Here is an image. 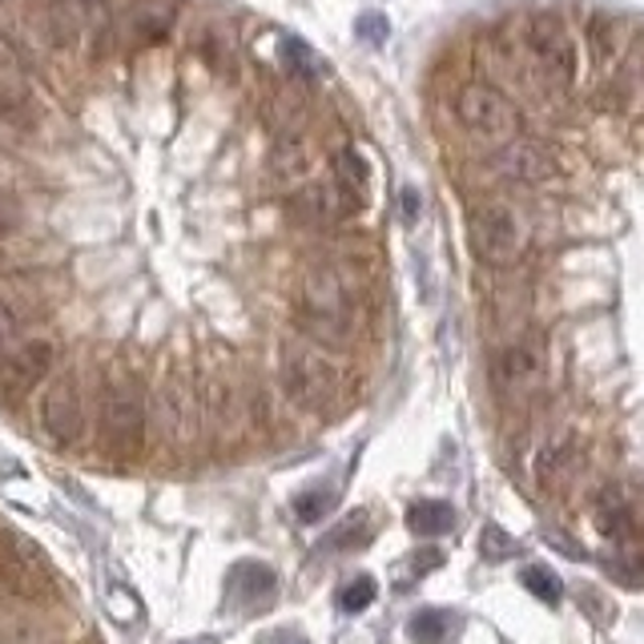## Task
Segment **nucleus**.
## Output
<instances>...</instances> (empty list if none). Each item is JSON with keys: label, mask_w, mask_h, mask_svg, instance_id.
<instances>
[{"label": "nucleus", "mask_w": 644, "mask_h": 644, "mask_svg": "<svg viewBox=\"0 0 644 644\" xmlns=\"http://www.w3.org/2000/svg\"><path fill=\"white\" fill-rule=\"evenodd\" d=\"M539 375H544V359L532 342H512L492 363V383L504 399H527L539 386Z\"/></svg>", "instance_id": "11"}, {"label": "nucleus", "mask_w": 644, "mask_h": 644, "mask_svg": "<svg viewBox=\"0 0 644 644\" xmlns=\"http://www.w3.org/2000/svg\"><path fill=\"white\" fill-rule=\"evenodd\" d=\"M24 323H29V315H24L21 306L12 303V298H0V347H9L12 339H21Z\"/></svg>", "instance_id": "32"}, {"label": "nucleus", "mask_w": 644, "mask_h": 644, "mask_svg": "<svg viewBox=\"0 0 644 644\" xmlns=\"http://www.w3.org/2000/svg\"><path fill=\"white\" fill-rule=\"evenodd\" d=\"M468 242L483 266L504 270L524 254V226L504 201H480L468 210Z\"/></svg>", "instance_id": "5"}, {"label": "nucleus", "mask_w": 644, "mask_h": 644, "mask_svg": "<svg viewBox=\"0 0 644 644\" xmlns=\"http://www.w3.org/2000/svg\"><path fill=\"white\" fill-rule=\"evenodd\" d=\"M294 318H298L303 335H310L323 347L351 342L354 327H359V298H354L351 279L339 266L306 270L303 286H298Z\"/></svg>", "instance_id": "1"}, {"label": "nucleus", "mask_w": 644, "mask_h": 644, "mask_svg": "<svg viewBox=\"0 0 644 644\" xmlns=\"http://www.w3.org/2000/svg\"><path fill=\"white\" fill-rule=\"evenodd\" d=\"M480 552L488 556V560H504V556H515V552H520V544L507 536L504 527L488 524L483 527V536H480Z\"/></svg>", "instance_id": "31"}, {"label": "nucleus", "mask_w": 644, "mask_h": 644, "mask_svg": "<svg viewBox=\"0 0 644 644\" xmlns=\"http://www.w3.org/2000/svg\"><path fill=\"white\" fill-rule=\"evenodd\" d=\"M306 165H310V150H306V141L298 138V133H279L274 150H270V170H274V177H282V182L303 177Z\"/></svg>", "instance_id": "20"}, {"label": "nucleus", "mask_w": 644, "mask_h": 644, "mask_svg": "<svg viewBox=\"0 0 644 644\" xmlns=\"http://www.w3.org/2000/svg\"><path fill=\"white\" fill-rule=\"evenodd\" d=\"M415 218H419V194L407 189V194H403V222H415Z\"/></svg>", "instance_id": "35"}, {"label": "nucleus", "mask_w": 644, "mask_h": 644, "mask_svg": "<svg viewBox=\"0 0 644 644\" xmlns=\"http://www.w3.org/2000/svg\"><path fill=\"white\" fill-rule=\"evenodd\" d=\"M53 363H57V342L53 339H29L21 347H12L0 363V395L24 399L53 371Z\"/></svg>", "instance_id": "9"}, {"label": "nucleus", "mask_w": 644, "mask_h": 644, "mask_svg": "<svg viewBox=\"0 0 644 644\" xmlns=\"http://www.w3.org/2000/svg\"><path fill=\"white\" fill-rule=\"evenodd\" d=\"M0 118L9 121L12 129H33L36 125L33 94H29L17 77H0Z\"/></svg>", "instance_id": "21"}, {"label": "nucleus", "mask_w": 644, "mask_h": 644, "mask_svg": "<svg viewBox=\"0 0 644 644\" xmlns=\"http://www.w3.org/2000/svg\"><path fill=\"white\" fill-rule=\"evenodd\" d=\"M411 564H415V572H432V568H439V564H444V552L439 548H427V552H415V556H411Z\"/></svg>", "instance_id": "34"}, {"label": "nucleus", "mask_w": 644, "mask_h": 644, "mask_svg": "<svg viewBox=\"0 0 644 644\" xmlns=\"http://www.w3.org/2000/svg\"><path fill=\"white\" fill-rule=\"evenodd\" d=\"M407 633H411V641L415 644H444L447 633H451V616L439 612V609H423V612L411 616Z\"/></svg>", "instance_id": "26"}, {"label": "nucleus", "mask_w": 644, "mask_h": 644, "mask_svg": "<svg viewBox=\"0 0 644 644\" xmlns=\"http://www.w3.org/2000/svg\"><path fill=\"white\" fill-rule=\"evenodd\" d=\"M375 597H379V585L375 580H371V576H354L351 585L342 588L339 592V609L342 612H363V609H371V604H375Z\"/></svg>", "instance_id": "29"}, {"label": "nucleus", "mask_w": 644, "mask_h": 644, "mask_svg": "<svg viewBox=\"0 0 644 644\" xmlns=\"http://www.w3.org/2000/svg\"><path fill=\"white\" fill-rule=\"evenodd\" d=\"M274 588H279V576H274V568L262 560H242V564H234V572H230V597H234L238 604H247V609L262 604Z\"/></svg>", "instance_id": "17"}, {"label": "nucleus", "mask_w": 644, "mask_h": 644, "mask_svg": "<svg viewBox=\"0 0 644 644\" xmlns=\"http://www.w3.org/2000/svg\"><path fill=\"white\" fill-rule=\"evenodd\" d=\"M367 539H371V515H367V512H351L339 527H330V536H327V544H323V548L354 552V548H363Z\"/></svg>", "instance_id": "24"}, {"label": "nucleus", "mask_w": 644, "mask_h": 644, "mask_svg": "<svg viewBox=\"0 0 644 644\" xmlns=\"http://www.w3.org/2000/svg\"><path fill=\"white\" fill-rule=\"evenodd\" d=\"M335 507V492H327V488H315V492H303L298 500H294V515L303 520V524H318L323 515Z\"/></svg>", "instance_id": "30"}, {"label": "nucleus", "mask_w": 644, "mask_h": 644, "mask_svg": "<svg viewBox=\"0 0 644 644\" xmlns=\"http://www.w3.org/2000/svg\"><path fill=\"white\" fill-rule=\"evenodd\" d=\"M492 165L504 177L520 182V186H539V182H552V177L560 174V157L552 153V145H544L536 138H515L507 145H500Z\"/></svg>", "instance_id": "10"}, {"label": "nucleus", "mask_w": 644, "mask_h": 644, "mask_svg": "<svg viewBox=\"0 0 644 644\" xmlns=\"http://www.w3.org/2000/svg\"><path fill=\"white\" fill-rule=\"evenodd\" d=\"M456 118L468 133H476L480 141H492V145H507V141H515L520 138V129H524L520 109H515L500 89H492V85H483V81H468L459 89Z\"/></svg>", "instance_id": "6"}, {"label": "nucleus", "mask_w": 644, "mask_h": 644, "mask_svg": "<svg viewBox=\"0 0 644 644\" xmlns=\"http://www.w3.org/2000/svg\"><path fill=\"white\" fill-rule=\"evenodd\" d=\"M354 33H359V41H367V45H383L386 33H391V24H386L383 12H363V17L354 21Z\"/></svg>", "instance_id": "33"}, {"label": "nucleus", "mask_w": 644, "mask_h": 644, "mask_svg": "<svg viewBox=\"0 0 644 644\" xmlns=\"http://www.w3.org/2000/svg\"><path fill=\"white\" fill-rule=\"evenodd\" d=\"M282 386H286L294 407L323 411L339 399L342 371L327 351H318L310 342H286V351H282Z\"/></svg>", "instance_id": "3"}, {"label": "nucleus", "mask_w": 644, "mask_h": 644, "mask_svg": "<svg viewBox=\"0 0 644 644\" xmlns=\"http://www.w3.org/2000/svg\"><path fill=\"white\" fill-rule=\"evenodd\" d=\"M157 415H162V432L174 444H194L201 427V399L189 391L182 379H170L157 395Z\"/></svg>", "instance_id": "13"}, {"label": "nucleus", "mask_w": 644, "mask_h": 644, "mask_svg": "<svg viewBox=\"0 0 644 644\" xmlns=\"http://www.w3.org/2000/svg\"><path fill=\"white\" fill-rule=\"evenodd\" d=\"M291 210H294V218L306 226H335V222H347L351 214H359V206H354L335 182H315V186H306L294 194Z\"/></svg>", "instance_id": "15"}, {"label": "nucleus", "mask_w": 644, "mask_h": 644, "mask_svg": "<svg viewBox=\"0 0 644 644\" xmlns=\"http://www.w3.org/2000/svg\"><path fill=\"white\" fill-rule=\"evenodd\" d=\"M170 24H174V9H165V4L133 9V17L125 24V36L129 41H141V45H153V41H162L170 33Z\"/></svg>", "instance_id": "22"}, {"label": "nucleus", "mask_w": 644, "mask_h": 644, "mask_svg": "<svg viewBox=\"0 0 644 644\" xmlns=\"http://www.w3.org/2000/svg\"><path fill=\"white\" fill-rule=\"evenodd\" d=\"M145 432H150L145 386L133 371L118 367L106 383V395H101V447H106L109 459L133 463L145 447Z\"/></svg>", "instance_id": "2"}, {"label": "nucleus", "mask_w": 644, "mask_h": 644, "mask_svg": "<svg viewBox=\"0 0 644 644\" xmlns=\"http://www.w3.org/2000/svg\"><path fill=\"white\" fill-rule=\"evenodd\" d=\"M279 65L291 77H298V81H318L327 73V61L318 57L306 41H298V36H282L279 41Z\"/></svg>", "instance_id": "19"}, {"label": "nucleus", "mask_w": 644, "mask_h": 644, "mask_svg": "<svg viewBox=\"0 0 644 644\" xmlns=\"http://www.w3.org/2000/svg\"><path fill=\"white\" fill-rule=\"evenodd\" d=\"M101 609L113 624H138L141 616V604H138V592H129L125 585H109L106 588V600H101Z\"/></svg>", "instance_id": "28"}, {"label": "nucleus", "mask_w": 644, "mask_h": 644, "mask_svg": "<svg viewBox=\"0 0 644 644\" xmlns=\"http://www.w3.org/2000/svg\"><path fill=\"white\" fill-rule=\"evenodd\" d=\"M592 524L612 544H629L641 532V507H636V500L624 492L621 483H609L597 495V504H592Z\"/></svg>", "instance_id": "14"}, {"label": "nucleus", "mask_w": 644, "mask_h": 644, "mask_svg": "<svg viewBox=\"0 0 644 644\" xmlns=\"http://www.w3.org/2000/svg\"><path fill=\"white\" fill-rule=\"evenodd\" d=\"M0 585L9 588L12 597H29V600H41L53 592L45 560L29 544H21L17 532H4V539H0Z\"/></svg>", "instance_id": "8"}, {"label": "nucleus", "mask_w": 644, "mask_h": 644, "mask_svg": "<svg viewBox=\"0 0 644 644\" xmlns=\"http://www.w3.org/2000/svg\"><path fill=\"white\" fill-rule=\"evenodd\" d=\"M520 585H524L536 600H544V604H560V600H564L560 576L552 572V568H544V564H532V568H524V572H520Z\"/></svg>", "instance_id": "27"}, {"label": "nucleus", "mask_w": 644, "mask_h": 644, "mask_svg": "<svg viewBox=\"0 0 644 644\" xmlns=\"http://www.w3.org/2000/svg\"><path fill=\"white\" fill-rule=\"evenodd\" d=\"M335 186L347 194V198L363 210L367 201H371V186H375V174H371V162H367L363 153L347 145V150L335 153V177H330Z\"/></svg>", "instance_id": "16"}, {"label": "nucleus", "mask_w": 644, "mask_h": 644, "mask_svg": "<svg viewBox=\"0 0 644 644\" xmlns=\"http://www.w3.org/2000/svg\"><path fill=\"white\" fill-rule=\"evenodd\" d=\"M407 527L415 536H447L456 527V507L447 500H415L407 507Z\"/></svg>", "instance_id": "18"}, {"label": "nucleus", "mask_w": 644, "mask_h": 644, "mask_svg": "<svg viewBox=\"0 0 644 644\" xmlns=\"http://www.w3.org/2000/svg\"><path fill=\"white\" fill-rule=\"evenodd\" d=\"M41 427L57 447L77 444L85 435V399L81 383L73 375H61L48 383L45 399H41Z\"/></svg>", "instance_id": "7"}, {"label": "nucleus", "mask_w": 644, "mask_h": 644, "mask_svg": "<svg viewBox=\"0 0 644 644\" xmlns=\"http://www.w3.org/2000/svg\"><path fill=\"white\" fill-rule=\"evenodd\" d=\"M101 12H106V0H48V36L53 45L69 48L81 45L89 33H101Z\"/></svg>", "instance_id": "12"}, {"label": "nucleus", "mask_w": 644, "mask_h": 644, "mask_svg": "<svg viewBox=\"0 0 644 644\" xmlns=\"http://www.w3.org/2000/svg\"><path fill=\"white\" fill-rule=\"evenodd\" d=\"M616 29H621V21H612V17H597L592 29H588V36H592V57H597V69H604V73L616 69V57H621V48H624V41L616 36Z\"/></svg>", "instance_id": "23"}, {"label": "nucleus", "mask_w": 644, "mask_h": 644, "mask_svg": "<svg viewBox=\"0 0 644 644\" xmlns=\"http://www.w3.org/2000/svg\"><path fill=\"white\" fill-rule=\"evenodd\" d=\"M572 463V444L568 439H548V444L536 451V483L539 488H548L556 476H564Z\"/></svg>", "instance_id": "25"}, {"label": "nucleus", "mask_w": 644, "mask_h": 644, "mask_svg": "<svg viewBox=\"0 0 644 644\" xmlns=\"http://www.w3.org/2000/svg\"><path fill=\"white\" fill-rule=\"evenodd\" d=\"M524 48H527L532 73H536L548 89H556V94L572 89L576 41H572V33H568V24H564L556 12H532V17H527Z\"/></svg>", "instance_id": "4"}]
</instances>
